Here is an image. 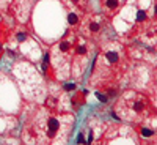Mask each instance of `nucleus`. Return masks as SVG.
I'll return each instance as SVG.
<instances>
[{"label":"nucleus","instance_id":"1","mask_svg":"<svg viewBox=\"0 0 157 145\" xmlns=\"http://www.w3.org/2000/svg\"><path fill=\"white\" fill-rule=\"evenodd\" d=\"M127 107L129 111L135 114V115H143L148 111V104L146 99L141 96H134V98H127Z\"/></svg>","mask_w":157,"mask_h":145},{"label":"nucleus","instance_id":"2","mask_svg":"<svg viewBox=\"0 0 157 145\" xmlns=\"http://www.w3.org/2000/svg\"><path fill=\"white\" fill-rule=\"evenodd\" d=\"M101 22L98 21V18H91V19H88L86 22H85V30H86V33H90L91 36H96V35H99V32H101Z\"/></svg>","mask_w":157,"mask_h":145},{"label":"nucleus","instance_id":"3","mask_svg":"<svg viewBox=\"0 0 157 145\" xmlns=\"http://www.w3.org/2000/svg\"><path fill=\"white\" fill-rule=\"evenodd\" d=\"M58 131H60V120L57 117H50L47 120V129H46L47 136L49 137H55L58 134Z\"/></svg>","mask_w":157,"mask_h":145},{"label":"nucleus","instance_id":"4","mask_svg":"<svg viewBox=\"0 0 157 145\" xmlns=\"http://www.w3.org/2000/svg\"><path fill=\"white\" fill-rule=\"evenodd\" d=\"M78 21H80V16H78L75 11H69L68 13V22H69V25H77Z\"/></svg>","mask_w":157,"mask_h":145},{"label":"nucleus","instance_id":"5","mask_svg":"<svg viewBox=\"0 0 157 145\" xmlns=\"http://www.w3.org/2000/svg\"><path fill=\"white\" fill-rule=\"evenodd\" d=\"M104 6H105L109 11H116L118 6H120V2H118V0H105V2H104Z\"/></svg>","mask_w":157,"mask_h":145},{"label":"nucleus","instance_id":"6","mask_svg":"<svg viewBox=\"0 0 157 145\" xmlns=\"http://www.w3.org/2000/svg\"><path fill=\"white\" fill-rule=\"evenodd\" d=\"M71 47H72L71 41H61V43H60V46H58V50H60V52H63V54H66V52H69V50H71Z\"/></svg>","mask_w":157,"mask_h":145},{"label":"nucleus","instance_id":"7","mask_svg":"<svg viewBox=\"0 0 157 145\" xmlns=\"http://www.w3.org/2000/svg\"><path fill=\"white\" fill-rule=\"evenodd\" d=\"M75 54L77 55H85L86 54V46H85V43H78L77 46H75Z\"/></svg>","mask_w":157,"mask_h":145},{"label":"nucleus","instance_id":"8","mask_svg":"<svg viewBox=\"0 0 157 145\" xmlns=\"http://www.w3.org/2000/svg\"><path fill=\"white\" fill-rule=\"evenodd\" d=\"M154 133H152V129H148V128H141V136L143 137H151Z\"/></svg>","mask_w":157,"mask_h":145},{"label":"nucleus","instance_id":"9","mask_svg":"<svg viewBox=\"0 0 157 145\" xmlns=\"http://www.w3.org/2000/svg\"><path fill=\"white\" fill-rule=\"evenodd\" d=\"M137 21L138 22H143V21H146V13L145 11H138V14H137Z\"/></svg>","mask_w":157,"mask_h":145},{"label":"nucleus","instance_id":"10","mask_svg":"<svg viewBox=\"0 0 157 145\" xmlns=\"http://www.w3.org/2000/svg\"><path fill=\"white\" fill-rule=\"evenodd\" d=\"M25 38H27V35H25L24 32H17L16 33V39H17V41H24Z\"/></svg>","mask_w":157,"mask_h":145},{"label":"nucleus","instance_id":"11","mask_svg":"<svg viewBox=\"0 0 157 145\" xmlns=\"http://www.w3.org/2000/svg\"><path fill=\"white\" fill-rule=\"evenodd\" d=\"M75 88V84H64V90H74Z\"/></svg>","mask_w":157,"mask_h":145},{"label":"nucleus","instance_id":"12","mask_svg":"<svg viewBox=\"0 0 157 145\" xmlns=\"http://www.w3.org/2000/svg\"><path fill=\"white\" fill-rule=\"evenodd\" d=\"M98 98H99L101 101H104V103L107 101V96H105V95H102V93H98Z\"/></svg>","mask_w":157,"mask_h":145},{"label":"nucleus","instance_id":"13","mask_svg":"<svg viewBox=\"0 0 157 145\" xmlns=\"http://www.w3.org/2000/svg\"><path fill=\"white\" fill-rule=\"evenodd\" d=\"M77 142H85V137H83V134H82V133L78 134V137H77Z\"/></svg>","mask_w":157,"mask_h":145},{"label":"nucleus","instance_id":"14","mask_svg":"<svg viewBox=\"0 0 157 145\" xmlns=\"http://www.w3.org/2000/svg\"><path fill=\"white\" fill-rule=\"evenodd\" d=\"M154 11H155V16H157V5H155V8H154Z\"/></svg>","mask_w":157,"mask_h":145},{"label":"nucleus","instance_id":"15","mask_svg":"<svg viewBox=\"0 0 157 145\" xmlns=\"http://www.w3.org/2000/svg\"><path fill=\"white\" fill-rule=\"evenodd\" d=\"M0 49H2V47H0Z\"/></svg>","mask_w":157,"mask_h":145}]
</instances>
